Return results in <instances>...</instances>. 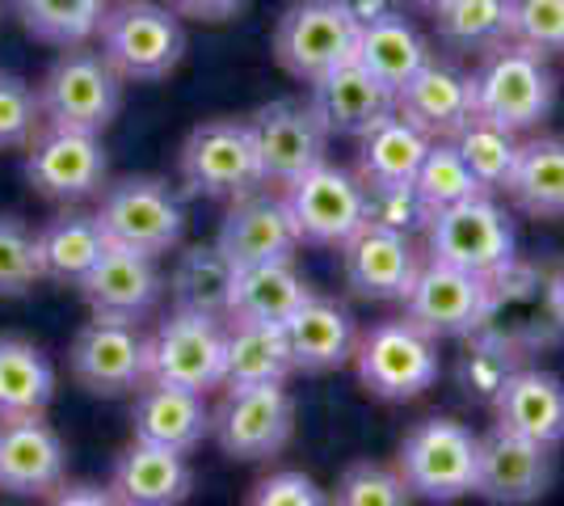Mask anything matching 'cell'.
Returning <instances> with one entry per match:
<instances>
[{"label":"cell","instance_id":"2e32d148","mask_svg":"<svg viewBox=\"0 0 564 506\" xmlns=\"http://www.w3.org/2000/svg\"><path fill=\"white\" fill-rule=\"evenodd\" d=\"M556 482V456L535 439L494 427L476 439V485L471 494L494 506H527L543 498Z\"/></svg>","mask_w":564,"mask_h":506},{"label":"cell","instance_id":"ac0fdd59","mask_svg":"<svg viewBox=\"0 0 564 506\" xmlns=\"http://www.w3.org/2000/svg\"><path fill=\"white\" fill-rule=\"evenodd\" d=\"M80 295L94 316L106 321H143L165 295V274L152 254L127 249V245H106L94 270L80 279Z\"/></svg>","mask_w":564,"mask_h":506},{"label":"cell","instance_id":"7c38bea8","mask_svg":"<svg viewBox=\"0 0 564 506\" xmlns=\"http://www.w3.org/2000/svg\"><path fill=\"white\" fill-rule=\"evenodd\" d=\"M212 434L219 452L232 460H270L295 434V397L286 385L224 388L212 410Z\"/></svg>","mask_w":564,"mask_h":506},{"label":"cell","instance_id":"bcb514c9","mask_svg":"<svg viewBox=\"0 0 564 506\" xmlns=\"http://www.w3.org/2000/svg\"><path fill=\"white\" fill-rule=\"evenodd\" d=\"M245 4L249 0H169V9L177 18H194V22H228Z\"/></svg>","mask_w":564,"mask_h":506},{"label":"cell","instance_id":"7a4b0ae2","mask_svg":"<svg viewBox=\"0 0 564 506\" xmlns=\"http://www.w3.org/2000/svg\"><path fill=\"white\" fill-rule=\"evenodd\" d=\"M471 97L476 115L497 122L506 131H535L556 101V80L547 73V60L535 51L501 43L480 55V68L471 73Z\"/></svg>","mask_w":564,"mask_h":506},{"label":"cell","instance_id":"8992f818","mask_svg":"<svg viewBox=\"0 0 564 506\" xmlns=\"http://www.w3.org/2000/svg\"><path fill=\"white\" fill-rule=\"evenodd\" d=\"M39 101H43V122L47 127L101 136L118 119L122 76L110 68V60L101 51L68 47L43 76Z\"/></svg>","mask_w":564,"mask_h":506},{"label":"cell","instance_id":"3957f363","mask_svg":"<svg viewBox=\"0 0 564 506\" xmlns=\"http://www.w3.org/2000/svg\"><path fill=\"white\" fill-rule=\"evenodd\" d=\"M101 55L110 60L122 80H161L186 55L182 18L156 0H122L110 4L106 22L97 30Z\"/></svg>","mask_w":564,"mask_h":506},{"label":"cell","instance_id":"836d02e7","mask_svg":"<svg viewBox=\"0 0 564 506\" xmlns=\"http://www.w3.org/2000/svg\"><path fill=\"white\" fill-rule=\"evenodd\" d=\"M506 194L518 212L535 219H564V140L561 136H535L522 140L518 165L510 173Z\"/></svg>","mask_w":564,"mask_h":506},{"label":"cell","instance_id":"d6986e66","mask_svg":"<svg viewBox=\"0 0 564 506\" xmlns=\"http://www.w3.org/2000/svg\"><path fill=\"white\" fill-rule=\"evenodd\" d=\"M422 270V254L404 233L379 228V224H362L350 241L341 245V274L346 288L358 300H404L413 279Z\"/></svg>","mask_w":564,"mask_h":506},{"label":"cell","instance_id":"7402d4cb","mask_svg":"<svg viewBox=\"0 0 564 506\" xmlns=\"http://www.w3.org/2000/svg\"><path fill=\"white\" fill-rule=\"evenodd\" d=\"M312 110L329 136H367L376 122L397 115V89H388L371 68L358 60L337 64L333 73L312 80Z\"/></svg>","mask_w":564,"mask_h":506},{"label":"cell","instance_id":"4dcf8cb0","mask_svg":"<svg viewBox=\"0 0 564 506\" xmlns=\"http://www.w3.org/2000/svg\"><path fill=\"white\" fill-rule=\"evenodd\" d=\"M354 60L362 68H371L388 89H400L430 60V43L404 13H371L358 25Z\"/></svg>","mask_w":564,"mask_h":506},{"label":"cell","instance_id":"83f0119b","mask_svg":"<svg viewBox=\"0 0 564 506\" xmlns=\"http://www.w3.org/2000/svg\"><path fill=\"white\" fill-rule=\"evenodd\" d=\"M291 376H295V359H291L282 325H270V321H228L224 388L286 385Z\"/></svg>","mask_w":564,"mask_h":506},{"label":"cell","instance_id":"cb8c5ba5","mask_svg":"<svg viewBox=\"0 0 564 506\" xmlns=\"http://www.w3.org/2000/svg\"><path fill=\"white\" fill-rule=\"evenodd\" d=\"M286 330V346H291V359L295 372L304 376H321V372H337L354 359V316L346 304H337L329 295H307L295 313L282 321Z\"/></svg>","mask_w":564,"mask_h":506},{"label":"cell","instance_id":"f1b7e54d","mask_svg":"<svg viewBox=\"0 0 564 506\" xmlns=\"http://www.w3.org/2000/svg\"><path fill=\"white\" fill-rule=\"evenodd\" d=\"M358 140L362 144H358L354 177L362 186H413L425 152H430V136H422L404 115H388Z\"/></svg>","mask_w":564,"mask_h":506},{"label":"cell","instance_id":"e575fe53","mask_svg":"<svg viewBox=\"0 0 564 506\" xmlns=\"http://www.w3.org/2000/svg\"><path fill=\"white\" fill-rule=\"evenodd\" d=\"M55 397V367L25 337H0V422L39 418Z\"/></svg>","mask_w":564,"mask_h":506},{"label":"cell","instance_id":"9a60e30c","mask_svg":"<svg viewBox=\"0 0 564 506\" xmlns=\"http://www.w3.org/2000/svg\"><path fill=\"white\" fill-rule=\"evenodd\" d=\"M68 367L76 385L94 397H122L148 385V337L135 321H106L94 316L72 337Z\"/></svg>","mask_w":564,"mask_h":506},{"label":"cell","instance_id":"6da1fadb","mask_svg":"<svg viewBox=\"0 0 564 506\" xmlns=\"http://www.w3.org/2000/svg\"><path fill=\"white\" fill-rule=\"evenodd\" d=\"M422 233L430 262L455 266L480 279H497L514 266V219L489 194H471L455 207L430 212Z\"/></svg>","mask_w":564,"mask_h":506},{"label":"cell","instance_id":"74e56055","mask_svg":"<svg viewBox=\"0 0 564 506\" xmlns=\"http://www.w3.org/2000/svg\"><path fill=\"white\" fill-rule=\"evenodd\" d=\"M438 39L455 51H494L510 43V0H447L438 13Z\"/></svg>","mask_w":564,"mask_h":506},{"label":"cell","instance_id":"d590c367","mask_svg":"<svg viewBox=\"0 0 564 506\" xmlns=\"http://www.w3.org/2000/svg\"><path fill=\"white\" fill-rule=\"evenodd\" d=\"M110 13V0H18L22 25L55 47H85Z\"/></svg>","mask_w":564,"mask_h":506},{"label":"cell","instance_id":"5bb4252c","mask_svg":"<svg viewBox=\"0 0 564 506\" xmlns=\"http://www.w3.org/2000/svg\"><path fill=\"white\" fill-rule=\"evenodd\" d=\"M106 173L110 157L94 131H68L43 122V131L25 144V182L55 203H80L101 194Z\"/></svg>","mask_w":564,"mask_h":506},{"label":"cell","instance_id":"e0dca14e","mask_svg":"<svg viewBox=\"0 0 564 506\" xmlns=\"http://www.w3.org/2000/svg\"><path fill=\"white\" fill-rule=\"evenodd\" d=\"M249 127H253V140H258L265 186H286L300 173L325 161L329 131L316 119L312 101H270L249 119Z\"/></svg>","mask_w":564,"mask_h":506},{"label":"cell","instance_id":"5b68a950","mask_svg":"<svg viewBox=\"0 0 564 506\" xmlns=\"http://www.w3.org/2000/svg\"><path fill=\"white\" fill-rule=\"evenodd\" d=\"M186 194L203 198H245L265 186L258 140L249 119H212L189 131L177 157Z\"/></svg>","mask_w":564,"mask_h":506},{"label":"cell","instance_id":"d6a6232c","mask_svg":"<svg viewBox=\"0 0 564 506\" xmlns=\"http://www.w3.org/2000/svg\"><path fill=\"white\" fill-rule=\"evenodd\" d=\"M232 279H236V266L224 258L219 245H189L186 254H177V262L169 270L173 309L177 313H203L228 321Z\"/></svg>","mask_w":564,"mask_h":506},{"label":"cell","instance_id":"681fc988","mask_svg":"<svg viewBox=\"0 0 564 506\" xmlns=\"http://www.w3.org/2000/svg\"><path fill=\"white\" fill-rule=\"evenodd\" d=\"M409 4H417V9H430V13H438L447 0H409Z\"/></svg>","mask_w":564,"mask_h":506},{"label":"cell","instance_id":"44dd1931","mask_svg":"<svg viewBox=\"0 0 564 506\" xmlns=\"http://www.w3.org/2000/svg\"><path fill=\"white\" fill-rule=\"evenodd\" d=\"M68 477L64 439L39 418L0 422V489L18 498H51Z\"/></svg>","mask_w":564,"mask_h":506},{"label":"cell","instance_id":"ffe728a7","mask_svg":"<svg viewBox=\"0 0 564 506\" xmlns=\"http://www.w3.org/2000/svg\"><path fill=\"white\" fill-rule=\"evenodd\" d=\"M215 245L240 270V266L258 262H286V258H295V249L304 241H300L295 219L286 212V198L261 186V191L245 194V198H232V212L224 216V228H219Z\"/></svg>","mask_w":564,"mask_h":506},{"label":"cell","instance_id":"60d3db41","mask_svg":"<svg viewBox=\"0 0 564 506\" xmlns=\"http://www.w3.org/2000/svg\"><path fill=\"white\" fill-rule=\"evenodd\" d=\"M510 43L535 55H564V0H510Z\"/></svg>","mask_w":564,"mask_h":506},{"label":"cell","instance_id":"ab89813d","mask_svg":"<svg viewBox=\"0 0 564 506\" xmlns=\"http://www.w3.org/2000/svg\"><path fill=\"white\" fill-rule=\"evenodd\" d=\"M329 506H413V494L397 469L376 464V460H358L337 477Z\"/></svg>","mask_w":564,"mask_h":506},{"label":"cell","instance_id":"8d00e7d4","mask_svg":"<svg viewBox=\"0 0 564 506\" xmlns=\"http://www.w3.org/2000/svg\"><path fill=\"white\" fill-rule=\"evenodd\" d=\"M451 144L459 148V157H464V165L471 169V177L480 182V191H506L510 186V173L518 165V140L514 131H506V127H497V122L480 119V115H471L455 136H451Z\"/></svg>","mask_w":564,"mask_h":506},{"label":"cell","instance_id":"f546056e","mask_svg":"<svg viewBox=\"0 0 564 506\" xmlns=\"http://www.w3.org/2000/svg\"><path fill=\"white\" fill-rule=\"evenodd\" d=\"M106 245L110 241H106L97 216H85V212H64L34 233L39 270L47 283H59V288H80V279L94 270Z\"/></svg>","mask_w":564,"mask_h":506},{"label":"cell","instance_id":"4316f807","mask_svg":"<svg viewBox=\"0 0 564 506\" xmlns=\"http://www.w3.org/2000/svg\"><path fill=\"white\" fill-rule=\"evenodd\" d=\"M194 489V473L182 452L131 439V448L115 460L110 494L118 506H182Z\"/></svg>","mask_w":564,"mask_h":506},{"label":"cell","instance_id":"52a82bcc","mask_svg":"<svg viewBox=\"0 0 564 506\" xmlns=\"http://www.w3.org/2000/svg\"><path fill=\"white\" fill-rule=\"evenodd\" d=\"M358 385L379 401H413L438 380V342L413 321H379L354 342Z\"/></svg>","mask_w":564,"mask_h":506},{"label":"cell","instance_id":"30bf717a","mask_svg":"<svg viewBox=\"0 0 564 506\" xmlns=\"http://www.w3.org/2000/svg\"><path fill=\"white\" fill-rule=\"evenodd\" d=\"M286 212L295 219V233L304 245L341 249L367 224V186L341 165H312L295 182L282 186Z\"/></svg>","mask_w":564,"mask_h":506},{"label":"cell","instance_id":"f907efd6","mask_svg":"<svg viewBox=\"0 0 564 506\" xmlns=\"http://www.w3.org/2000/svg\"><path fill=\"white\" fill-rule=\"evenodd\" d=\"M110 4H122V0H110Z\"/></svg>","mask_w":564,"mask_h":506},{"label":"cell","instance_id":"ba28073f","mask_svg":"<svg viewBox=\"0 0 564 506\" xmlns=\"http://www.w3.org/2000/svg\"><path fill=\"white\" fill-rule=\"evenodd\" d=\"M397 473L413 498L455 503L476 485V434L455 418H425L404 434L397 452Z\"/></svg>","mask_w":564,"mask_h":506},{"label":"cell","instance_id":"603a6c76","mask_svg":"<svg viewBox=\"0 0 564 506\" xmlns=\"http://www.w3.org/2000/svg\"><path fill=\"white\" fill-rule=\"evenodd\" d=\"M397 115H404L430 140H451L476 115L471 73L430 55L397 89Z\"/></svg>","mask_w":564,"mask_h":506},{"label":"cell","instance_id":"b9f144b4","mask_svg":"<svg viewBox=\"0 0 564 506\" xmlns=\"http://www.w3.org/2000/svg\"><path fill=\"white\" fill-rule=\"evenodd\" d=\"M43 131L39 89L18 73H0V152L25 148Z\"/></svg>","mask_w":564,"mask_h":506},{"label":"cell","instance_id":"f6af8a7d","mask_svg":"<svg viewBox=\"0 0 564 506\" xmlns=\"http://www.w3.org/2000/svg\"><path fill=\"white\" fill-rule=\"evenodd\" d=\"M249 506H329V494L307 473L282 469V473H270L265 482H258V489L249 494Z\"/></svg>","mask_w":564,"mask_h":506},{"label":"cell","instance_id":"1f68e13d","mask_svg":"<svg viewBox=\"0 0 564 506\" xmlns=\"http://www.w3.org/2000/svg\"><path fill=\"white\" fill-rule=\"evenodd\" d=\"M312 288L295 270V262H258L240 266L232 279V304H228V321H270L282 325L286 316L304 304Z\"/></svg>","mask_w":564,"mask_h":506},{"label":"cell","instance_id":"8fae6325","mask_svg":"<svg viewBox=\"0 0 564 506\" xmlns=\"http://www.w3.org/2000/svg\"><path fill=\"white\" fill-rule=\"evenodd\" d=\"M224 351H228V325L219 316L173 309V316L161 321L156 334L148 337V380L189 392L224 388Z\"/></svg>","mask_w":564,"mask_h":506},{"label":"cell","instance_id":"7bdbcfd3","mask_svg":"<svg viewBox=\"0 0 564 506\" xmlns=\"http://www.w3.org/2000/svg\"><path fill=\"white\" fill-rule=\"evenodd\" d=\"M43 279L34 233L18 216H0V300L25 295Z\"/></svg>","mask_w":564,"mask_h":506},{"label":"cell","instance_id":"4fadbf2b","mask_svg":"<svg viewBox=\"0 0 564 506\" xmlns=\"http://www.w3.org/2000/svg\"><path fill=\"white\" fill-rule=\"evenodd\" d=\"M400 304H404V321H413L434 342L438 337H464L471 330H480L485 316L494 313L497 283L425 258L413 288Z\"/></svg>","mask_w":564,"mask_h":506},{"label":"cell","instance_id":"277c9868","mask_svg":"<svg viewBox=\"0 0 564 506\" xmlns=\"http://www.w3.org/2000/svg\"><path fill=\"white\" fill-rule=\"evenodd\" d=\"M362 13L350 0H295L274 25V55L295 80H321L354 60Z\"/></svg>","mask_w":564,"mask_h":506},{"label":"cell","instance_id":"c3c4849f","mask_svg":"<svg viewBox=\"0 0 564 506\" xmlns=\"http://www.w3.org/2000/svg\"><path fill=\"white\" fill-rule=\"evenodd\" d=\"M547 309H552V321L564 330V266L547 279Z\"/></svg>","mask_w":564,"mask_h":506},{"label":"cell","instance_id":"ee69618b","mask_svg":"<svg viewBox=\"0 0 564 506\" xmlns=\"http://www.w3.org/2000/svg\"><path fill=\"white\" fill-rule=\"evenodd\" d=\"M425 219H430V212L413 186H367V224L409 237V233L425 228Z\"/></svg>","mask_w":564,"mask_h":506},{"label":"cell","instance_id":"484cf974","mask_svg":"<svg viewBox=\"0 0 564 506\" xmlns=\"http://www.w3.org/2000/svg\"><path fill=\"white\" fill-rule=\"evenodd\" d=\"M494 413L501 431L535 439L543 448L564 443V385L552 372H510L494 392Z\"/></svg>","mask_w":564,"mask_h":506},{"label":"cell","instance_id":"f35d334b","mask_svg":"<svg viewBox=\"0 0 564 506\" xmlns=\"http://www.w3.org/2000/svg\"><path fill=\"white\" fill-rule=\"evenodd\" d=\"M413 191L425 203V212H443V207H455L471 194H485L451 140H430V152L413 177Z\"/></svg>","mask_w":564,"mask_h":506},{"label":"cell","instance_id":"9c48e42d","mask_svg":"<svg viewBox=\"0 0 564 506\" xmlns=\"http://www.w3.org/2000/svg\"><path fill=\"white\" fill-rule=\"evenodd\" d=\"M97 224L110 245H127L161 258L182 245L186 212H182V198L161 177H122L101 191Z\"/></svg>","mask_w":564,"mask_h":506},{"label":"cell","instance_id":"d4e9b609","mask_svg":"<svg viewBox=\"0 0 564 506\" xmlns=\"http://www.w3.org/2000/svg\"><path fill=\"white\" fill-rule=\"evenodd\" d=\"M131 431L143 443H156L169 452L189 456L207 434H212V406L207 392H189L177 385H148L135 392L131 410Z\"/></svg>","mask_w":564,"mask_h":506},{"label":"cell","instance_id":"7dc6e473","mask_svg":"<svg viewBox=\"0 0 564 506\" xmlns=\"http://www.w3.org/2000/svg\"><path fill=\"white\" fill-rule=\"evenodd\" d=\"M47 506H118V498L110 494V485L76 482V485H59V489L51 494Z\"/></svg>","mask_w":564,"mask_h":506}]
</instances>
